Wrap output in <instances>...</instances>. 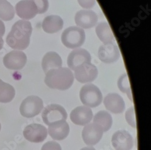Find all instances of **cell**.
<instances>
[{"label": "cell", "instance_id": "cell-1", "mask_svg": "<svg viewBox=\"0 0 151 150\" xmlns=\"http://www.w3.org/2000/svg\"><path fill=\"white\" fill-rule=\"evenodd\" d=\"M33 31L30 22L26 20L17 21L6 38V43L12 48L24 50L30 43V36Z\"/></svg>", "mask_w": 151, "mask_h": 150}, {"label": "cell", "instance_id": "cell-2", "mask_svg": "<svg viewBox=\"0 0 151 150\" xmlns=\"http://www.w3.org/2000/svg\"><path fill=\"white\" fill-rule=\"evenodd\" d=\"M74 74L67 67L50 70L45 73V84L49 88L64 91L69 89L74 82Z\"/></svg>", "mask_w": 151, "mask_h": 150}, {"label": "cell", "instance_id": "cell-3", "mask_svg": "<svg viewBox=\"0 0 151 150\" xmlns=\"http://www.w3.org/2000/svg\"><path fill=\"white\" fill-rule=\"evenodd\" d=\"M79 95L82 103L88 107H97L102 102L103 96L101 91L93 84L83 85L80 91Z\"/></svg>", "mask_w": 151, "mask_h": 150}, {"label": "cell", "instance_id": "cell-4", "mask_svg": "<svg viewBox=\"0 0 151 150\" xmlns=\"http://www.w3.org/2000/svg\"><path fill=\"white\" fill-rule=\"evenodd\" d=\"M85 41V33L79 27L71 26L66 29L61 35V41L68 48H77L82 46Z\"/></svg>", "mask_w": 151, "mask_h": 150}, {"label": "cell", "instance_id": "cell-5", "mask_svg": "<svg viewBox=\"0 0 151 150\" xmlns=\"http://www.w3.org/2000/svg\"><path fill=\"white\" fill-rule=\"evenodd\" d=\"M44 107L42 100L37 96H30L23 100L19 111L21 115L27 118H31L38 115Z\"/></svg>", "mask_w": 151, "mask_h": 150}, {"label": "cell", "instance_id": "cell-6", "mask_svg": "<svg viewBox=\"0 0 151 150\" xmlns=\"http://www.w3.org/2000/svg\"><path fill=\"white\" fill-rule=\"evenodd\" d=\"M67 117L65 109L59 104H50L44 109L42 112V120L48 126L56 122L65 120Z\"/></svg>", "mask_w": 151, "mask_h": 150}, {"label": "cell", "instance_id": "cell-7", "mask_svg": "<svg viewBox=\"0 0 151 150\" xmlns=\"http://www.w3.org/2000/svg\"><path fill=\"white\" fill-rule=\"evenodd\" d=\"M76 80L82 84L93 82L98 76L97 68L91 62H85L74 69Z\"/></svg>", "mask_w": 151, "mask_h": 150}, {"label": "cell", "instance_id": "cell-8", "mask_svg": "<svg viewBox=\"0 0 151 150\" xmlns=\"http://www.w3.org/2000/svg\"><path fill=\"white\" fill-rule=\"evenodd\" d=\"M47 129L39 123L30 124L23 131L25 139L33 143L42 142L47 138Z\"/></svg>", "mask_w": 151, "mask_h": 150}, {"label": "cell", "instance_id": "cell-9", "mask_svg": "<svg viewBox=\"0 0 151 150\" xmlns=\"http://www.w3.org/2000/svg\"><path fill=\"white\" fill-rule=\"evenodd\" d=\"M27 61V56L23 52L14 50L4 56L3 63L4 66L9 70H19L26 66Z\"/></svg>", "mask_w": 151, "mask_h": 150}, {"label": "cell", "instance_id": "cell-10", "mask_svg": "<svg viewBox=\"0 0 151 150\" xmlns=\"http://www.w3.org/2000/svg\"><path fill=\"white\" fill-rule=\"evenodd\" d=\"M104 132L102 128L96 123L87 124L82 133L83 141L87 145H95L101 140Z\"/></svg>", "mask_w": 151, "mask_h": 150}, {"label": "cell", "instance_id": "cell-11", "mask_svg": "<svg viewBox=\"0 0 151 150\" xmlns=\"http://www.w3.org/2000/svg\"><path fill=\"white\" fill-rule=\"evenodd\" d=\"M98 56L99 59L104 63H114L120 58L119 50L114 42L104 44L99 48Z\"/></svg>", "mask_w": 151, "mask_h": 150}, {"label": "cell", "instance_id": "cell-12", "mask_svg": "<svg viewBox=\"0 0 151 150\" xmlns=\"http://www.w3.org/2000/svg\"><path fill=\"white\" fill-rule=\"evenodd\" d=\"M112 145L116 150H131L134 139L131 134L126 130H119L112 137Z\"/></svg>", "mask_w": 151, "mask_h": 150}, {"label": "cell", "instance_id": "cell-13", "mask_svg": "<svg viewBox=\"0 0 151 150\" xmlns=\"http://www.w3.org/2000/svg\"><path fill=\"white\" fill-rule=\"evenodd\" d=\"M93 113L91 109L86 106H79L72 110L70 113V119L77 125L85 126L92 120Z\"/></svg>", "mask_w": 151, "mask_h": 150}, {"label": "cell", "instance_id": "cell-14", "mask_svg": "<svg viewBox=\"0 0 151 150\" xmlns=\"http://www.w3.org/2000/svg\"><path fill=\"white\" fill-rule=\"evenodd\" d=\"M75 22L81 28L90 29L94 27L98 22V16L93 10H81L75 15Z\"/></svg>", "mask_w": 151, "mask_h": 150}, {"label": "cell", "instance_id": "cell-15", "mask_svg": "<svg viewBox=\"0 0 151 150\" xmlns=\"http://www.w3.org/2000/svg\"><path fill=\"white\" fill-rule=\"evenodd\" d=\"M91 56L90 53L84 48H75L69 54L67 64L70 69L74 70L77 67L85 62H91Z\"/></svg>", "mask_w": 151, "mask_h": 150}, {"label": "cell", "instance_id": "cell-16", "mask_svg": "<svg viewBox=\"0 0 151 150\" xmlns=\"http://www.w3.org/2000/svg\"><path fill=\"white\" fill-rule=\"evenodd\" d=\"M17 15L23 20L33 19L37 14V9L35 4L31 0H22L15 6Z\"/></svg>", "mask_w": 151, "mask_h": 150}, {"label": "cell", "instance_id": "cell-17", "mask_svg": "<svg viewBox=\"0 0 151 150\" xmlns=\"http://www.w3.org/2000/svg\"><path fill=\"white\" fill-rule=\"evenodd\" d=\"M104 104L106 110L114 114L122 113L125 109V103L123 97L115 93L107 94L104 99Z\"/></svg>", "mask_w": 151, "mask_h": 150}, {"label": "cell", "instance_id": "cell-18", "mask_svg": "<svg viewBox=\"0 0 151 150\" xmlns=\"http://www.w3.org/2000/svg\"><path fill=\"white\" fill-rule=\"evenodd\" d=\"M48 133L55 141H62L66 139L70 133V127L65 120H60L50 125Z\"/></svg>", "mask_w": 151, "mask_h": 150}, {"label": "cell", "instance_id": "cell-19", "mask_svg": "<svg viewBox=\"0 0 151 150\" xmlns=\"http://www.w3.org/2000/svg\"><path fill=\"white\" fill-rule=\"evenodd\" d=\"M64 26L63 19L58 15H50L43 20L42 27L45 33H55L58 32Z\"/></svg>", "mask_w": 151, "mask_h": 150}, {"label": "cell", "instance_id": "cell-20", "mask_svg": "<svg viewBox=\"0 0 151 150\" xmlns=\"http://www.w3.org/2000/svg\"><path fill=\"white\" fill-rule=\"evenodd\" d=\"M62 61L58 53L55 52H47L42 60V67L45 73L50 70L61 67Z\"/></svg>", "mask_w": 151, "mask_h": 150}, {"label": "cell", "instance_id": "cell-21", "mask_svg": "<svg viewBox=\"0 0 151 150\" xmlns=\"http://www.w3.org/2000/svg\"><path fill=\"white\" fill-rule=\"evenodd\" d=\"M96 32L99 40L104 44L113 42L114 40L112 30L106 22H100L96 28Z\"/></svg>", "mask_w": 151, "mask_h": 150}, {"label": "cell", "instance_id": "cell-22", "mask_svg": "<svg viewBox=\"0 0 151 150\" xmlns=\"http://www.w3.org/2000/svg\"><path fill=\"white\" fill-rule=\"evenodd\" d=\"M93 123L99 125L104 132H106L112 127V118L108 112L104 110L100 111L94 116Z\"/></svg>", "mask_w": 151, "mask_h": 150}, {"label": "cell", "instance_id": "cell-23", "mask_svg": "<svg viewBox=\"0 0 151 150\" xmlns=\"http://www.w3.org/2000/svg\"><path fill=\"white\" fill-rule=\"evenodd\" d=\"M15 96V90L14 87L0 79V102L9 103L14 99Z\"/></svg>", "mask_w": 151, "mask_h": 150}, {"label": "cell", "instance_id": "cell-24", "mask_svg": "<svg viewBox=\"0 0 151 150\" xmlns=\"http://www.w3.org/2000/svg\"><path fill=\"white\" fill-rule=\"evenodd\" d=\"M15 10L7 0H0V18L5 21L13 19L15 17Z\"/></svg>", "mask_w": 151, "mask_h": 150}, {"label": "cell", "instance_id": "cell-25", "mask_svg": "<svg viewBox=\"0 0 151 150\" xmlns=\"http://www.w3.org/2000/svg\"><path fill=\"white\" fill-rule=\"evenodd\" d=\"M119 89L122 93H127L128 97L132 101V93L131 90L130 83L129 81L128 77L127 74H124L119 78L118 82H117Z\"/></svg>", "mask_w": 151, "mask_h": 150}, {"label": "cell", "instance_id": "cell-26", "mask_svg": "<svg viewBox=\"0 0 151 150\" xmlns=\"http://www.w3.org/2000/svg\"><path fill=\"white\" fill-rule=\"evenodd\" d=\"M36 6L37 14H42L45 13L49 7V3L48 0H31Z\"/></svg>", "mask_w": 151, "mask_h": 150}, {"label": "cell", "instance_id": "cell-27", "mask_svg": "<svg viewBox=\"0 0 151 150\" xmlns=\"http://www.w3.org/2000/svg\"><path fill=\"white\" fill-rule=\"evenodd\" d=\"M125 118L128 124L133 127L136 128V119H135V113L134 107H131L128 108L125 113Z\"/></svg>", "mask_w": 151, "mask_h": 150}, {"label": "cell", "instance_id": "cell-28", "mask_svg": "<svg viewBox=\"0 0 151 150\" xmlns=\"http://www.w3.org/2000/svg\"><path fill=\"white\" fill-rule=\"evenodd\" d=\"M41 150H62L60 145L55 141H49L45 143Z\"/></svg>", "mask_w": 151, "mask_h": 150}, {"label": "cell", "instance_id": "cell-29", "mask_svg": "<svg viewBox=\"0 0 151 150\" xmlns=\"http://www.w3.org/2000/svg\"><path fill=\"white\" fill-rule=\"evenodd\" d=\"M79 5L84 9H91L96 4L95 0H78Z\"/></svg>", "mask_w": 151, "mask_h": 150}, {"label": "cell", "instance_id": "cell-30", "mask_svg": "<svg viewBox=\"0 0 151 150\" xmlns=\"http://www.w3.org/2000/svg\"><path fill=\"white\" fill-rule=\"evenodd\" d=\"M6 32L5 24L0 19V50L3 48L4 45V40L3 39V36H4Z\"/></svg>", "mask_w": 151, "mask_h": 150}, {"label": "cell", "instance_id": "cell-31", "mask_svg": "<svg viewBox=\"0 0 151 150\" xmlns=\"http://www.w3.org/2000/svg\"><path fill=\"white\" fill-rule=\"evenodd\" d=\"M80 150H96L94 148L92 147V146H86V147H84L83 148H82Z\"/></svg>", "mask_w": 151, "mask_h": 150}, {"label": "cell", "instance_id": "cell-32", "mask_svg": "<svg viewBox=\"0 0 151 150\" xmlns=\"http://www.w3.org/2000/svg\"><path fill=\"white\" fill-rule=\"evenodd\" d=\"M1 123H0V131H1Z\"/></svg>", "mask_w": 151, "mask_h": 150}]
</instances>
